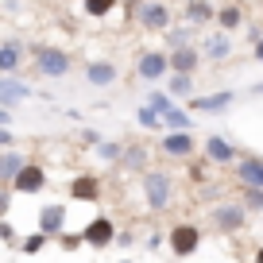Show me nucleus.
Instances as JSON below:
<instances>
[{
    "label": "nucleus",
    "mask_w": 263,
    "mask_h": 263,
    "mask_svg": "<svg viewBox=\"0 0 263 263\" xmlns=\"http://www.w3.org/2000/svg\"><path fill=\"white\" fill-rule=\"evenodd\" d=\"M166 93L171 97H194V74H166Z\"/></svg>",
    "instance_id": "obj_27"
},
{
    "label": "nucleus",
    "mask_w": 263,
    "mask_h": 263,
    "mask_svg": "<svg viewBox=\"0 0 263 263\" xmlns=\"http://www.w3.org/2000/svg\"><path fill=\"white\" fill-rule=\"evenodd\" d=\"M240 201H244V209H259L263 213V190L259 186H244L240 190Z\"/></svg>",
    "instance_id": "obj_31"
},
{
    "label": "nucleus",
    "mask_w": 263,
    "mask_h": 263,
    "mask_svg": "<svg viewBox=\"0 0 263 263\" xmlns=\"http://www.w3.org/2000/svg\"><path fill=\"white\" fill-rule=\"evenodd\" d=\"M124 8L136 16V24L147 35H163L174 27V8L171 0H124Z\"/></svg>",
    "instance_id": "obj_2"
},
{
    "label": "nucleus",
    "mask_w": 263,
    "mask_h": 263,
    "mask_svg": "<svg viewBox=\"0 0 263 263\" xmlns=\"http://www.w3.org/2000/svg\"><path fill=\"white\" fill-rule=\"evenodd\" d=\"M27 58H31L35 74L50 78V82H62V78L74 70V54L66 47H54V43H35V47H27Z\"/></svg>",
    "instance_id": "obj_1"
},
{
    "label": "nucleus",
    "mask_w": 263,
    "mask_h": 263,
    "mask_svg": "<svg viewBox=\"0 0 263 263\" xmlns=\"http://www.w3.org/2000/svg\"><path fill=\"white\" fill-rule=\"evenodd\" d=\"M136 124H140L143 132H166V120H163V112H155V108L143 101L140 108H136Z\"/></svg>",
    "instance_id": "obj_26"
},
{
    "label": "nucleus",
    "mask_w": 263,
    "mask_h": 263,
    "mask_svg": "<svg viewBox=\"0 0 263 263\" xmlns=\"http://www.w3.org/2000/svg\"><path fill=\"white\" fill-rule=\"evenodd\" d=\"M124 171H147V147H140V143H132V147H124V159H120Z\"/></svg>",
    "instance_id": "obj_28"
},
{
    "label": "nucleus",
    "mask_w": 263,
    "mask_h": 263,
    "mask_svg": "<svg viewBox=\"0 0 263 263\" xmlns=\"http://www.w3.org/2000/svg\"><path fill=\"white\" fill-rule=\"evenodd\" d=\"M166 74H171V54H166V47H147L136 54V78L147 85L155 82H166Z\"/></svg>",
    "instance_id": "obj_4"
},
{
    "label": "nucleus",
    "mask_w": 263,
    "mask_h": 263,
    "mask_svg": "<svg viewBox=\"0 0 263 263\" xmlns=\"http://www.w3.org/2000/svg\"><path fill=\"white\" fill-rule=\"evenodd\" d=\"M182 20L197 31H209L217 24V4L213 0H182Z\"/></svg>",
    "instance_id": "obj_11"
},
{
    "label": "nucleus",
    "mask_w": 263,
    "mask_h": 263,
    "mask_svg": "<svg viewBox=\"0 0 263 263\" xmlns=\"http://www.w3.org/2000/svg\"><path fill=\"white\" fill-rule=\"evenodd\" d=\"M171 54V74H197L201 70V47L197 43H190V47H174V50H166Z\"/></svg>",
    "instance_id": "obj_17"
},
{
    "label": "nucleus",
    "mask_w": 263,
    "mask_h": 263,
    "mask_svg": "<svg viewBox=\"0 0 263 263\" xmlns=\"http://www.w3.org/2000/svg\"><path fill=\"white\" fill-rule=\"evenodd\" d=\"M147 105L155 108V112H166V108L174 105V97H171L166 89H151V93H147Z\"/></svg>",
    "instance_id": "obj_32"
},
{
    "label": "nucleus",
    "mask_w": 263,
    "mask_h": 263,
    "mask_svg": "<svg viewBox=\"0 0 263 263\" xmlns=\"http://www.w3.org/2000/svg\"><path fill=\"white\" fill-rule=\"evenodd\" d=\"M0 240H4V244H20V236H16V224H12L8 217L0 221Z\"/></svg>",
    "instance_id": "obj_34"
},
{
    "label": "nucleus",
    "mask_w": 263,
    "mask_h": 263,
    "mask_svg": "<svg viewBox=\"0 0 263 263\" xmlns=\"http://www.w3.org/2000/svg\"><path fill=\"white\" fill-rule=\"evenodd\" d=\"M39 232H47V236H62L66 232V205L62 201H50V205L39 209Z\"/></svg>",
    "instance_id": "obj_19"
},
{
    "label": "nucleus",
    "mask_w": 263,
    "mask_h": 263,
    "mask_svg": "<svg viewBox=\"0 0 263 263\" xmlns=\"http://www.w3.org/2000/svg\"><path fill=\"white\" fill-rule=\"evenodd\" d=\"M39 190H47V166L39 163V159H27L24 166H20V174L12 178V194H39Z\"/></svg>",
    "instance_id": "obj_6"
},
{
    "label": "nucleus",
    "mask_w": 263,
    "mask_h": 263,
    "mask_svg": "<svg viewBox=\"0 0 263 263\" xmlns=\"http://www.w3.org/2000/svg\"><path fill=\"white\" fill-rule=\"evenodd\" d=\"M194 35H197V27H190V24H174L171 31H163V47H166V50H174V47H190V43H194Z\"/></svg>",
    "instance_id": "obj_24"
},
{
    "label": "nucleus",
    "mask_w": 263,
    "mask_h": 263,
    "mask_svg": "<svg viewBox=\"0 0 263 263\" xmlns=\"http://www.w3.org/2000/svg\"><path fill=\"white\" fill-rule=\"evenodd\" d=\"M12 120H16V108H4V105H0V128H12Z\"/></svg>",
    "instance_id": "obj_38"
},
{
    "label": "nucleus",
    "mask_w": 263,
    "mask_h": 263,
    "mask_svg": "<svg viewBox=\"0 0 263 263\" xmlns=\"http://www.w3.org/2000/svg\"><path fill=\"white\" fill-rule=\"evenodd\" d=\"M236 178L240 186H259L263 190V155H248L236 163Z\"/></svg>",
    "instance_id": "obj_22"
},
{
    "label": "nucleus",
    "mask_w": 263,
    "mask_h": 263,
    "mask_svg": "<svg viewBox=\"0 0 263 263\" xmlns=\"http://www.w3.org/2000/svg\"><path fill=\"white\" fill-rule=\"evenodd\" d=\"M163 120H166V132H194V116H190V108L171 105L163 112Z\"/></svg>",
    "instance_id": "obj_25"
},
{
    "label": "nucleus",
    "mask_w": 263,
    "mask_h": 263,
    "mask_svg": "<svg viewBox=\"0 0 263 263\" xmlns=\"http://www.w3.org/2000/svg\"><path fill=\"white\" fill-rule=\"evenodd\" d=\"M27 97H35V89H31V82H24L20 74H0V105L4 108H16V105H24Z\"/></svg>",
    "instance_id": "obj_15"
},
{
    "label": "nucleus",
    "mask_w": 263,
    "mask_h": 263,
    "mask_svg": "<svg viewBox=\"0 0 263 263\" xmlns=\"http://www.w3.org/2000/svg\"><path fill=\"white\" fill-rule=\"evenodd\" d=\"M66 190H70V201H101V178L97 174H74Z\"/></svg>",
    "instance_id": "obj_18"
},
{
    "label": "nucleus",
    "mask_w": 263,
    "mask_h": 263,
    "mask_svg": "<svg viewBox=\"0 0 263 263\" xmlns=\"http://www.w3.org/2000/svg\"><path fill=\"white\" fill-rule=\"evenodd\" d=\"M58 244H62L66 252H74V248L85 244V240H82V232H62V236H58Z\"/></svg>",
    "instance_id": "obj_35"
},
{
    "label": "nucleus",
    "mask_w": 263,
    "mask_h": 263,
    "mask_svg": "<svg viewBox=\"0 0 263 263\" xmlns=\"http://www.w3.org/2000/svg\"><path fill=\"white\" fill-rule=\"evenodd\" d=\"M244 39H248V43H259V39H263V27H248Z\"/></svg>",
    "instance_id": "obj_39"
},
{
    "label": "nucleus",
    "mask_w": 263,
    "mask_h": 263,
    "mask_svg": "<svg viewBox=\"0 0 263 263\" xmlns=\"http://www.w3.org/2000/svg\"><path fill=\"white\" fill-rule=\"evenodd\" d=\"M236 97H240V93L236 89H217V93H205V97H190V112H209V116H213V112H229V108L232 105H236Z\"/></svg>",
    "instance_id": "obj_14"
},
{
    "label": "nucleus",
    "mask_w": 263,
    "mask_h": 263,
    "mask_svg": "<svg viewBox=\"0 0 263 263\" xmlns=\"http://www.w3.org/2000/svg\"><path fill=\"white\" fill-rule=\"evenodd\" d=\"M201 58H205L209 66H217V62H229L232 54H236V39H232L229 31H221V27H209L205 35H201Z\"/></svg>",
    "instance_id": "obj_5"
},
{
    "label": "nucleus",
    "mask_w": 263,
    "mask_h": 263,
    "mask_svg": "<svg viewBox=\"0 0 263 263\" xmlns=\"http://www.w3.org/2000/svg\"><path fill=\"white\" fill-rule=\"evenodd\" d=\"M85 85H93V89H108V85L120 82V66L112 62V58H93V62H85Z\"/></svg>",
    "instance_id": "obj_10"
},
{
    "label": "nucleus",
    "mask_w": 263,
    "mask_h": 263,
    "mask_svg": "<svg viewBox=\"0 0 263 263\" xmlns=\"http://www.w3.org/2000/svg\"><path fill=\"white\" fill-rule=\"evenodd\" d=\"M159 147H163L166 159H194V155H197L194 132H166L163 140H159Z\"/></svg>",
    "instance_id": "obj_16"
},
{
    "label": "nucleus",
    "mask_w": 263,
    "mask_h": 263,
    "mask_svg": "<svg viewBox=\"0 0 263 263\" xmlns=\"http://www.w3.org/2000/svg\"><path fill=\"white\" fill-rule=\"evenodd\" d=\"M97 159L116 166V163L124 159V143H120V140H101V143H97Z\"/></svg>",
    "instance_id": "obj_29"
},
{
    "label": "nucleus",
    "mask_w": 263,
    "mask_h": 263,
    "mask_svg": "<svg viewBox=\"0 0 263 263\" xmlns=\"http://www.w3.org/2000/svg\"><path fill=\"white\" fill-rule=\"evenodd\" d=\"M166 244H171V252L178 255V259H190V255L201 248V229L190 224V221H178L171 229V236H166Z\"/></svg>",
    "instance_id": "obj_7"
},
{
    "label": "nucleus",
    "mask_w": 263,
    "mask_h": 263,
    "mask_svg": "<svg viewBox=\"0 0 263 263\" xmlns=\"http://www.w3.org/2000/svg\"><path fill=\"white\" fill-rule=\"evenodd\" d=\"M244 20H248V12H244V4H217V24L213 27H221V31H229V35H236L240 27H244Z\"/></svg>",
    "instance_id": "obj_20"
},
{
    "label": "nucleus",
    "mask_w": 263,
    "mask_h": 263,
    "mask_svg": "<svg viewBox=\"0 0 263 263\" xmlns=\"http://www.w3.org/2000/svg\"><path fill=\"white\" fill-rule=\"evenodd\" d=\"M252 263H263V244L255 248V259H252Z\"/></svg>",
    "instance_id": "obj_42"
},
{
    "label": "nucleus",
    "mask_w": 263,
    "mask_h": 263,
    "mask_svg": "<svg viewBox=\"0 0 263 263\" xmlns=\"http://www.w3.org/2000/svg\"><path fill=\"white\" fill-rule=\"evenodd\" d=\"M124 263H128V259H124Z\"/></svg>",
    "instance_id": "obj_43"
},
{
    "label": "nucleus",
    "mask_w": 263,
    "mask_h": 263,
    "mask_svg": "<svg viewBox=\"0 0 263 263\" xmlns=\"http://www.w3.org/2000/svg\"><path fill=\"white\" fill-rule=\"evenodd\" d=\"M82 240H85V248H93V252L112 248L116 244V221L112 217H93V221L82 229Z\"/></svg>",
    "instance_id": "obj_8"
},
{
    "label": "nucleus",
    "mask_w": 263,
    "mask_h": 263,
    "mask_svg": "<svg viewBox=\"0 0 263 263\" xmlns=\"http://www.w3.org/2000/svg\"><path fill=\"white\" fill-rule=\"evenodd\" d=\"M31 155H24L20 147H8V151H0V186H12V178L20 174V166L27 163Z\"/></svg>",
    "instance_id": "obj_21"
},
{
    "label": "nucleus",
    "mask_w": 263,
    "mask_h": 263,
    "mask_svg": "<svg viewBox=\"0 0 263 263\" xmlns=\"http://www.w3.org/2000/svg\"><path fill=\"white\" fill-rule=\"evenodd\" d=\"M101 140H105V136H101L97 128H85V132H82V143H89V147H97Z\"/></svg>",
    "instance_id": "obj_37"
},
{
    "label": "nucleus",
    "mask_w": 263,
    "mask_h": 263,
    "mask_svg": "<svg viewBox=\"0 0 263 263\" xmlns=\"http://www.w3.org/2000/svg\"><path fill=\"white\" fill-rule=\"evenodd\" d=\"M209 221L221 232H240L248 224V209H244V201H229V205H217L213 213H209Z\"/></svg>",
    "instance_id": "obj_13"
},
{
    "label": "nucleus",
    "mask_w": 263,
    "mask_h": 263,
    "mask_svg": "<svg viewBox=\"0 0 263 263\" xmlns=\"http://www.w3.org/2000/svg\"><path fill=\"white\" fill-rule=\"evenodd\" d=\"M12 197H16V194H12V186H0V221L12 213Z\"/></svg>",
    "instance_id": "obj_33"
},
{
    "label": "nucleus",
    "mask_w": 263,
    "mask_h": 263,
    "mask_svg": "<svg viewBox=\"0 0 263 263\" xmlns=\"http://www.w3.org/2000/svg\"><path fill=\"white\" fill-rule=\"evenodd\" d=\"M252 93H255V97H263V82H255V85H252Z\"/></svg>",
    "instance_id": "obj_41"
},
{
    "label": "nucleus",
    "mask_w": 263,
    "mask_h": 263,
    "mask_svg": "<svg viewBox=\"0 0 263 263\" xmlns=\"http://www.w3.org/2000/svg\"><path fill=\"white\" fill-rule=\"evenodd\" d=\"M252 58H255V62H263V39L252 43Z\"/></svg>",
    "instance_id": "obj_40"
},
{
    "label": "nucleus",
    "mask_w": 263,
    "mask_h": 263,
    "mask_svg": "<svg viewBox=\"0 0 263 263\" xmlns=\"http://www.w3.org/2000/svg\"><path fill=\"white\" fill-rule=\"evenodd\" d=\"M201 155H205L209 166H229V163H236V143L229 136H221V132H209L205 143H201Z\"/></svg>",
    "instance_id": "obj_9"
},
{
    "label": "nucleus",
    "mask_w": 263,
    "mask_h": 263,
    "mask_svg": "<svg viewBox=\"0 0 263 263\" xmlns=\"http://www.w3.org/2000/svg\"><path fill=\"white\" fill-rule=\"evenodd\" d=\"M8 147H16V132H12V128H0V151H8Z\"/></svg>",
    "instance_id": "obj_36"
},
{
    "label": "nucleus",
    "mask_w": 263,
    "mask_h": 263,
    "mask_svg": "<svg viewBox=\"0 0 263 263\" xmlns=\"http://www.w3.org/2000/svg\"><path fill=\"white\" fill-rule=\"evenodd\" d=\"M24 62H27V43L8 35V39L0 43V74H24Z\"/></svg>",
    "instance_id": "obj_12"
},
{
    "label": "nucleus",
    "mask_w": 263,
    "mask_h": 263,
    "mask_svg": "<svg viewBox=\"0 0 263 263\" xmlns=\"http://www.w3.org/2000/svg\"><path fill=\"white\" fill-rule=\"evenodd\" d=\"M47 244H50V236H47V232H39V229H35L31 236H24V240H20V252H24V255H39Z\"/></svg>",
    "instance_id": "obj_30"
},
{
    "label": "nucleus",
    "mask_w": 263,
    "mask_h": 263,
    "mask_svg": "<svg viewBox=\"0 0 263 263\" xmlns=\"http://www.w3.org/2000/svg\"><path fill=\"white\" fill-rule=\"evenodd\" d=\"M124 0H82V16L85 20H108Z\"/></svg>",
    "instance_id": "obj_23"
},
{
    "label": "nucleus",
    "mask_w": 263,
    "mask_h": 263,
    "mask_svg": "<svg viewBox=\"0 0 263 263\" xmlns=\"http://www.w3.org/2000/svg\"><path fill=\"white\" fill-rule=\"evenodd\" d=\"M143 201L151 213H163L174 201V178L166 171H143Z\"/></svg>",
    "instance_id": "obj_3"
}]
</instances>
